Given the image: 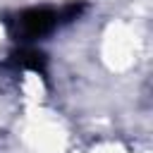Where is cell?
<instances>
[{
    "instance_id": "7a4b0ae2",
    "label": "cell",
    "mask_w": 153,
    "mask_h": 153,
    "mask_svg": "<svg viewBox=\"0 0 153 153\" xmlns=\"http://www.w3.org/2000/svg\"><path fill=\"white\" fill-rule=\"evenodd\" d=\"M2 69L7 72H36L43 79L48 76V57L45 53L31 48V45H22L19 50H12L7 55V60L2 62Z\"/></svg>"
},
{
    "instance_id": "6da1fadb",
    "label": "cell",
    "mask_w": 153,
    "mask_h": 153,
    "mask_svg": "<svg viewBox=\"0 0 153 153\" xmlns=\"http://www.w3.org/2000/svg\"><path fill=\"white\" fill-rule=\"evenodd\" d=\"M84 10H86L84 2H69L60 10H55V7H29V10H22L12 17H7V29H10V36L17 43L29 45L38 38L50 36L57 26L74 22Z\"/></svg>"
}]
</instances>
